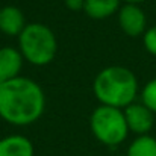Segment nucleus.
<instances>
[{"mask_svg": "<svg viewBox=\"0 0 156 156\" xmlns=\"http://www.w3.org/2000/svg\"><path fill=\"white\" fill-rule=\"evenodd\" d=\"M124 3H133V5H140V3H143V2H146V0H123Z\"/></svg>", "mask_w": 156, "mask_h": 156, "instance_id": "obj_15", "label": "nucleus"}, {"mask_svg": "<svg viewBox=\"0 0 156 156\" xmlns=\"http://www.w3.org/2000/svg\"><path fill=\"white\" fill-rule=\"evenodd\" d=\"M140 97H141V103L146 105L156 115V77L149 80L143 87V90L140 93Z\"/></svg>", "mask_w": 156, "mask_h": 156, "instance_id": "obj_12", "label": "nucleus"}, {"mask_svg": "<svg viewBox=\"0 0 156 156\" xmlns=\"http://www.w3.org/2000/svg\"><path fill=\"white\" fill-rule=\"evenodd\" d=\"M23 64L24 59L18 47H12V46L0 47V85L21 76L20 73Z\"/></svg>", "mask_w": 156, "mask_h": 156, "instance_id": "obj_7", "label": "nucleus"}, {"mask_svg": "<svg viewBox=\"0 0 156 156\" xmlns=\"http://www.w3.org/2000/svg\"><path fill=\"white\" fill-rule=\"evenodd\" d=\"M129 132L135 135H149L155 124V114L141 102H133L123 109Z\"/></svg>", "mask_w": 156, "mask_h": 156, "instance_id": "obj_6", "label": "nucleus"}, {"mask_svg": "<svg viewBox=\"0 0 156 156\" xmlns=\"http://www.w3.org/2000/svg\"><path fill=\"white\" fill-rule=\"evenodd\" d=\"M46 111V93L34 79L18 76L0 85V118L12 126H29Z\"/></svg>", "mask_w": 156, "mask_h": 156, "instance_id": "obj_1", "label": "nucleus"}, {"mask_svg": "<svg viewBox=\"0 0 156 156\" xmlns=\"http://www.w3.org/2000/svg\"><path fill=\"white\" fill-rule=\"evenodd\" d=\"M18 50L30 65L46 67L55 59L58 52L56 35L43 23H27L18 37Z\"/></svg>", "mask_w": 156, "mask_h": 156, "instance_id": "obj_3", "label": "nucleus"}, {"mask_svg": "<svg viewBox=\"0 0 156 156\" xmlns=\"http://www.w3.org/2000/svg\"><path fill=\"white\" fill-rule=\"evenodd\" d=\"M90 129L93 136L108 147L120 146L129 135V127L123 109L99 105L90 117Z\"/></svg>", "mask_w": 156, "mask_h": 156, "instance_id": "obj_4", "label": "nucleus"}, {"mask_svg": "<svg viewBox=\"0 0 156 156\" xmlns=\"http://www.w3.org/2000/svg\"><path fill=\"white\" fill-rule=\"evenodd\" d=\"M143 46L152 56H156V26L147 27L143 35Z\"/></svg>", "mask_w": 156, "mask_h": 156, "instance_id": "obj_13", "label": "nucleus"}, {"mask_svg": "<svg viewBox=\"0 0 156 156\" xmlns=\"http://www.w3.org/2000/svg\"><path fill=\"white\" fill-rule=\"evenodd\" d=\"M93 93L100 105L124 109L136 100L140 85L132 70L121 65H109L96 74Z\"/></svg>", "mask_w": 156, "mask_h": 156, "instance_id": "obj_2", "label": "nucleus"}, {"mask_svg": "<svg viewBox=\"0 0 156 156\" xmlns=\"http://www.w3.org/2000/svg\"><path fill=\"white\" fill-rule=\"evenodd\" d=\"M118 26L127 37H143L147 30V17L140 5L124 3L117 12Z\"/></svg>", "mask_w": 156, "mask_h": 156, "instance_id": "obj_5", "label": "nucleus"}, {"mask_svg": "<svg viewBox=\"0 0 156 156\" xmlns=\"http://www.w3.org/2000/svg\"><path fill=\"white\" fill-rule=\"evenodd\" d=\"M121 8V0H85V14L93 20H105L117 14Z\"/></svg>", "mask_w": 156, "mask_h": 156, "instance_id": "obj_10", "label": "nucleus"}, {"mask_svg": "<svg viewBox=\"0 0 156 156\" xmlns=\"http://www.w3.org/2000/svg\"><path fill=\"white\" fill-rule=\"evenodd\" d=\"M0 156H35V149L27 136L12 133L0 140Z\"/></svg>", "mask_w": 156, "mask_h": 156, "instance_id": "obj_9", "label": "nucleus"}, {"mask_svg": "<svg viewBox=\"0 0 156 156\" xmlns=\"http://www.w3.org/2000/svg\"><path fill=\"white\" fill-rule=\"evenodd\" d=\"M65 6L70 11H83L85 0H65Z\"/></svg>", "mask_w": 156, "mask_h": 156, "instance_id": "obj_14", "label": "nucleus"}, {"mask_svg": "<svg viewBox=\"0 0 156 156\" xmlns=\"http://www.w3.org/2000/svg\"><path fill=\"white\" fill-rule=\"evenodd\" d=\"M26 17L23 11L14 5L0 8V32L8 37H20L26 27Z\"/></svg>", "mask_w": 156, "mask_h": 156, "instance_id": "obj_8", "label": "nucleus"}, {"mask_svg": "<svg viewBox=\"0 0 156 156\" xmlns=\"http://www.w3.org/2000/svg\"><path fill=\"white\" fill-rule=\"evenodd\" d=\"M126 156H156V138L152 135L136 136L129 144Z\"/></svg>", "mask_w": 156, "mask_h": 156, "instance_id": "obj_11", "label": "nucleus"}]
</instances>
